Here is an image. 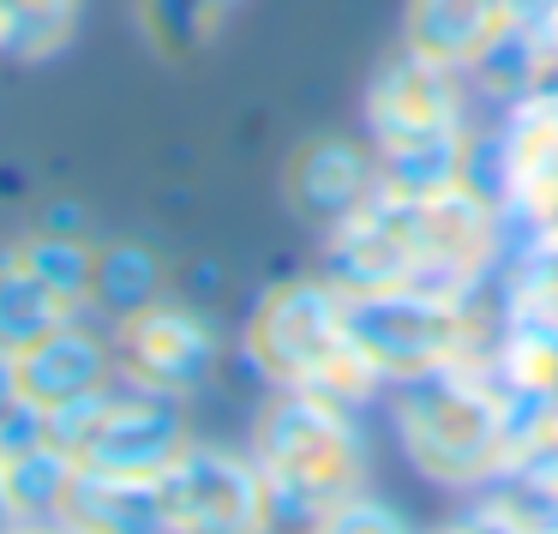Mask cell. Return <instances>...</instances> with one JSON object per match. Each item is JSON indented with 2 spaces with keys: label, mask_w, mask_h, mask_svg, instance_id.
I'll use <instances>...</instances> for the list:
<instances>
[{
  "label": "cell",
  "mask_w": 558,
  "mask_h": 534,
  "mask_svg": "<svg viewBox=\"0 0 558 534\" xmlns=\"http://www.w3.org/2000/svg\"><path fill=\"white\" fill-rule=\"evenodd\" d=\"M246 354L282 390H313V397H349L373 378L349 337V301L325 282H289L270 294L246 325Z\"/></svg>",
  "instance_id": "cell-1"
},
{
  "label": "cell",
  "mask_w": 558,
  "mask_h": 534,
  "mask_svg": "<svg viewBox=\"0 0 558 534\" xmlns=\"http://www.w3.org/2000/svg\"><path fill=\"white\" fill-rule=\"evenodd\" d=\"M265 493L277 517H306L318 522L354 498V474H361V450L342 421L337 397H313V390H289L277 409L258 421V450H253Z\"/></svg>",
  "instance_id": "cell-2"
},
{
  "label": "cell",
  "mask_w": 558,
  "mask_h": 534,
  "mask_svg": "<svg viewBox=\"0 0 558 534\" xmlns=\"http://www.w3.org/2000/svg\"><path fill=\"white\" fill-rule=\"evenodd\" d=\"M43 426L78 469H102V474H162L186 450L174 397L133 385V378L126 385L114 378L90 402H78V409L54 414Z\"/></svg>",
  "instance_id": "cell-3"
},
{
  "label": "cell",
  "mask_w": 558,
  "mask_h": 534,
  "mask_svg": "<svg viewBox=\"0 0 558 534\" xmlns=\"http://www.w3.org/2000/svg\"><path fill=\"white\" fill-rule=\"evenodd\" d=\"M366 114H373L378 145H385L390 169L402 174L409 193H426L433 181H445L457 133H450V97L445 78H438V61H426V54L390 61L373 85Z\"/></svg>",
  "instance_id": "cell-4"
},
{
  "label": "cell",
  "mask_w": 558,
  "mask_h": 534,
  "mask_svg": "<svg viewBox=\"0 0 558 534\" xmlns=\"http://www.w3.org/2000/svg\"><path fill=\"white\" fill-rule=\"evenodd\" d=\"M162 510L169 534H265L277 517L258 462L198 445H186L162 469Z\"/></svg>",
  "instance_id": "cell-5"
},
{
  "label": "cell",
  "mask_w": 558,
  "mask_h": 534,
  "mask_svg": "<svg viewBox=\"0 0 558 534\" xmlns=\"http://www.w3.org/2000/svg\"><path fill=\"white\" fill-rule=\"evenodd\" d=\"M114 366L133 385H150L162 397H181V390L205 385L210 361H217V337H210L205 318H193L186 306H138V313L114 318Z\"/></svg>",
  "instance_id": "cell-6"
},
{
  "label": "cell",
  "mask_w": 558,
  "mask_h": 534,
  "mask_svg": "<svg viewBox=\"0 0 558 534\" xmlns=\"http://www.w3.org/2000/svg\"><path fill=\"white\" fill-rule=\"evenodd\" d=\"M13 366H19V397L43 421H54V414L90 402L102 385H114V349L78 318L49 330L43 342H31L25 354H13Z\"/></svg>",
  "instance_id": "cell-7"
},
{
  "label": "cell",
  "mask_w": 558,
  "mask_h": 534,
  "mask_svg": "<svg viewBox=\"0 0 558 534\" xmlns=\"http://www.w3.org/2000/svg\"><path fill=\"white\" fill-rule=\"evenodd\" d=\"M61 522L78 534H169L162 474H102L78 469L66 486Z\"/></svg>",
  "instance_id": "cell-8"
},
{
  "label": "cell",
  "mask_w": 558,
  "mask_h": 534,
  "mask_svg": "<svg viewBox=\"0 0 558 534\" xmlns=\"http://www.w3.org/2000/svg\"><path fill=\"white\" fill-rule=\"evenodd\" d=\"M289 205L306 222H349L366 205V162L354 145L342 138H313V145L294 150L289 162Z\"/></svg>",
  "instance_id": "cell-9"
},
{
  "label": "cell",
  "mask_w": 558,
  "mask_h": 534,
  "mask_svg": "<svg viewBox=\"0 0 558 534\" xmlns=\"http://www.w3.org/2000/svg\"><path fill=\"white\" fill-rule=\"evenodd\" d=\"M0 457H7V493H13V517L19 522H54L61 517L78 462L49 438V426H31L25 438L0 445Z\"/></svg>",
  "instance_id": "cell-10"
},
{
  "label": "cell",
  "mask_w": 558,
  "mask_h": 534,
  "mask_svg": "<svg viewBox=\"0 0 558 534\" xmlns=\"http://www.w3.org/2000/svg\"><path fill=\"white\" fill-rule=\"evenodd\" d=\"M73 318L78 313L19 265L13 246H0V354H25L31 342H43L49 330L73 325Z\"/></svg>",
  "instance_id": "cell-11"
},
{
  "label": "cell",
  "mask_w": 558,
  "mask_h": 534,
  "mask_svg": "<svg viewBox=\"0 0 558 534\" xmlns=\"http://www.w3.org/2000/svg\"><path fill=\"white\" fill-rule=\"evenodd\" d=\"M505 0H414L409 7V43L426 61H462L493 37Z\"/></svg>",
  "instance_id": "cell-12"
},
{
  "label": "cell",
  "mask_w": 558,
  "mask_h": 534,
  "mask_svg": "<svg viewBox=\"0 0 558 534\" xmlns=\"http://www.w3.org/2000/svg\"><path fill=\"white\" fill-rule=\"evenodd\" d=\"M234 7L241 0H138V31L162 61H186L222 37Z\"/></svg>",
  "instance_id": "cell-13"
},
{
  "label": "cell",
  "mask_w": 558,
  "mask_h": 534,
  "mask_svg": "<svg viewBox=\"0 0 558 534\" xmlns=\"http://www.w3.org/2000/svg\"><path fill=\"white\" fill-rule=\"evenodd\" d=\"M19 265L31 270V277L43 282V289H54L73 313H85L90 306V277H97V246L85 241V234H66V229H43L31 234V241L13 246Z\"/></svg>",
  "instance_id": "cell-14"
},
{
  "label": "cell",
  "mask_w": 558,
  "mask_h": 534,
  "mask_svg": "<svg viewBox=\"0 0 558 534\" xmlns=\"http://www.w3.org/2000/svg\"><path fill=\"white\" fill-rule=\"evenodd\" d=\"M157 277H162V265L145 246H102L97 277H90V306H102L109 318H126L157 301Z\"/></svg>",
  "instance_id": "cell-15"
},
{
  "label": "cell",
  "mask_w": 558,
  "mask_h": 534,
  "mask_svg": "<svg viewBox=\"0 0 558 534\" xmlns=\"http://www.w3.org/2000/svg\"><path fill=\"white\" fill-rule=\"evenodd\" d=\"M19 7V37L13 61H49L73 43L78 31V0H13Z\"/></svg>",
  "instance_id": "cell-16"
},
{
  "label": "cell",
  "mask_w": 558,
  "mask_h": 534,
  "mask_svg": "<svg viewBox=\"0 0 558 534\" xmlns=\"http://www.w3.org/2000/svg\"><path fill=\"white\" fill-rule=\"evenodd\" d=\"M313 534H402V529L390 522V510H378V505H354V498H342L337 510H325V517L313 522Z\"/></svg>",
  "instance_id": "cell-17"
},
{
  "label": "cell",
  "mask_w": 558,
  "mask_h": 534,
  "mask_svg": "<svg viewBox=\"0 0 558 534\" xmlns=\"http://www.w3.org/2000/svg\"><path fill=\"white\" fill-rule=\"evenodd\" d=\"M31 426H43V414L25 409V397H19V366H13V354H0V445L25 438Z\"/></svg>",
  "instance_id": "cell-18"
},
{
  "label": "cell",
  "mask_w": 558,
  "mask_h": 534,
  "mask_svg": "<svg viewBox=\"0 0 558 534\" xmlns=\"http://www.w3.org/2000/svg\"><path fill=\"white\" fill-rule=\"evenodd\" d=\"M7 534H78V529H66V522L54 517V522H13Z\"/></svg>",
  "instance_id": "cell-19"
},
{
  "label": "cell",
  "mask_w": 558,
  "mask_h": 534,
  "mask_svg": "<svg viewBox=\"0 0 558 534\" xmlns=\"http://www.w3.org/2000/svg\"><path fill=\"white\" fill-rule=\"evenodd\" d=\"M13 493H7V457H0V534H7V529H13Z\"/></svg>",
  "instance_id": "cell-20"
}]
</instances>
